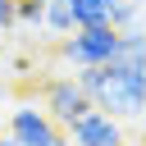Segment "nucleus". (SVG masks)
I'll return each instance as SVG.
<instances>
[{
    "mask_svg": "<svg viewBox=\"0 0 146 146\" xmlns=\"http://www.w3.org/2000/svg\"><path fill=\"white\" fill-rule=\"evenodd\" d=\"M68 5H73V27H96V23H110L119 0H68Z\"/></svg>",
    "mask_w": 146,
    "mask_h": 146,
    "instance_id": "4",
    "label": "nucleus"
},
{
    "mask_svg": "<svg viewBox=\"0 0 146 146\" xmlns=\"http://www.w3.org/2000/svg\"><path fill=\"white\" fill-rule=\"evenodd\" d=\"M119 50V27L114 23H96V27H73L68 36H59V55L73 64V68H87V64H110Z\"/></svg>",
    "mask_w": 146,
    "mask_h": 146,
    "instance_id": "1",
    "label": "nucleus"
},
{
    "mask_svg": "<svg viewBox=\"0 0 146 146\" xmlns=\"http://www.w3.org/2000/svg\"><path fill=\"white\" fill-rule=\"evenodd\" d=\"M46 36H68L73 32V5L68 0H46V27H41Z\"/></svg>",
    "mask_w": 146,
    "mask_h": 146,
    "instance_id": "5",
    "label": "nucleus"
},
{
    "mask_svg": "<svg viewBox=\"0 0 146 146\" xmlns=\"http://www.w3.org/2000/svg\"><path fill=\"white\" fill-rule=\"evenodd\" d=\"M141 141H146V110H141Z\"/></svg>",
    "mask_w": 146,
    "mask_h": 146,
    "instance_id": "10",
    "label": "nucleus"
},
{
    "mask_svg": "<svg viewBox=\"0 0 146 146\" xmlns=\"http://www.w3.org/2000/svg\"><path fill=\"white\" fill-rule=\"evenodd\" d=\"M110 23L119 32H141V0H119L114 14H110Z\"/></svg>",
    "mask_w": 146,
    "mask_h": 146,
    "instance_id": "6",
    "label": "nucleus"
},
{
    "mask_svg": "<svg viewBox=\"0 0 146 146\" xmlns=\"http://www.w3.org/2000/svg\"><path fill=\"white\" fill-rule=\"evenodd\" d=\"M14 18H18V27L41 32L46 27V0H14Z\"/></svg>",
    "mask_w": 146,
    "mask_h": 146,
    "instance_id": "7",
    "label": "nucleus"
},
{
    "mask_svg": "<svg viewBox=\"0 0 146 146\" xmlns=\"http://www.w3.org/2000/svg\"><path fill=\"white\" fill-rule=\"evenodd\" d=\"M9 27H18V18H14V0H0V32H9Z\"/></svg>",
    "mask_w": 146,
    "mask_h": 146,
    "instance_id": "8",
    "label": "nucleus"
},
{
    "mask_svg": "<svg viewBox=\"0 0 146 146\" xmlns=\"http://www.w3.org/2000/svg\"><path fill=\"white\" fill-rule=\"evenodd\" d=\"M41 110H46L59 128H68L73 119H82L87 110H96V100L82 91L78 78H50V82L41 87Z\"/></svg>",
    "mask_w": 146,
    "mask_h": 146,
    "instance_id": "2",
    "label": "nucleus"
},
{
    "mask_svg": "<svg viewBox=\"0 0 146 146\" xmlns=\"http://www.w3.org/2000/svg\"><path fill=\"white\" fill-rule=\"evenodd\" d=\"M0 105H5V87H0Z\"/></svg>",
    "mask_w": 146,
    "mask_h": 146,
    "instance_id": "11",
    "label": "nucleus"
},
{
    "mask_svg": "<svg viewBox=\"0 0 146 146\" xmlns=\"http://www.w3.org/2000/svg\"><path fill=\"white\" fill-rule=\"evenodd\" d=\"M141 5H146V0H141Z\"/></svg>",
    "mask_w": 146,
    "mask_h": 146,
    "instance_id": "12",
    "label": "nucleus"
},
{
    "mask_svg": "<svg viewBox=\"0 0 146 146\" xmlns=\"http://www.w3.org/2000/svg\"><path fill=\"white\" fill-rule=\"evenodd\" d=\"M0 146H18V141H14V137H0Z\"/></svg>",
    "mask_w": 146,
    "mask_h": 146,
    "instance_id": "9",
    "label": "nucleus"
},
{
    "mask_svg": "<svg viewBox=\"0 0 146 146\" xmlns=\"http://www.w3.org/2000/svg\"><path fill=\"white\" fill-rule=\"evenodd\" d=\"M64 132H68L73 146H128V141H123V119H114V114H105V110H87V114L73 119Z\"/></svg>",
    "mask_w": 146,
    "mask_h": 146,
    "instance_id": "3",
    "label": "nucleus"
}]
</instances>
